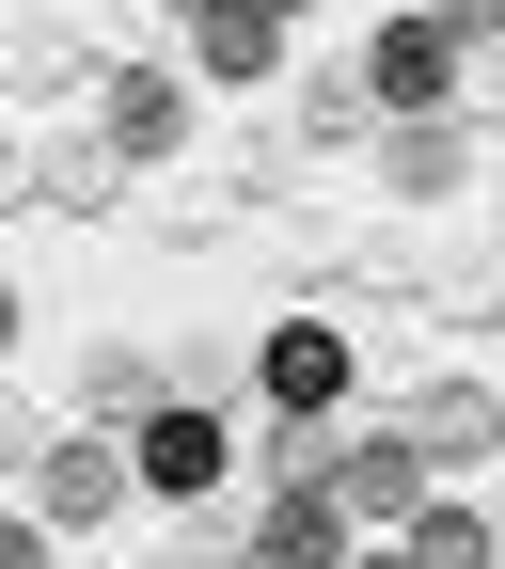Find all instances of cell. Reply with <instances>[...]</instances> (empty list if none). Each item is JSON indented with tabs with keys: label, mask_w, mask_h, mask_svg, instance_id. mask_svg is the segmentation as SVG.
Returning a JSON list of instances; mask_svg holds the SVG:
<instances>
[{
	"label": "cell",
	"mask_w": 505,
	"mask_h": 569,
	"mask_svg": "<svg viewBox=\"0 0 505 569\" xmlns=\"http://www.w3.org/2000/svg\"><path fill=\"white\" fill-rule=\"evenodd\" d=\"M443 63H458V17H395V32H380V63H364V96L426 127V96H443Z\"/></svg>",
	"instance_id": "6da1fadb"
},
{
	"label": "cell",
	"mask_w": 505,
	"mask_h": 569,
	"mask_svg": "<svg viewBox=\"0 0 505 569\" xmlns=\"http://www.w3.org/2000/svg\"><path fill=\"white\" fill-rule=\"evenodd\" d=\"M142 490H222V427H205V411H159V427H142Z\"/></svg>",
	"instance_id": "7a4b0ae2"
},
{
	"label": "cell",
	"mask_w": 505,
	"mask_h": 569,
	"mask_svg": "<svg viewBox=\"0 0 505 569\" xmlns=\"http://www.w3.org/2000/svg\"><path fill=\"white\" fill-rule=\"evenodd\" d=\"M269 396H284V411H332V396H347V348H332L316 317H301V332H269Z\"/></svg>",
	"instance_id": "3957f363"
},
{
	"label": "cell",
	"mask_w": 505,
	"mask_h": 569,
	"mask_svg": "<svg viewBox=\"0 0 505 569\" xmlns=\"http://www.w3.org/2000/svg\"><path fill=\"white\" fill-rule=\"evenodd\" d=\"M411 443H443V459H489V443H505V411H489L474 380H443V396L411 411Z\"/></svg>",
	"instance_id": "277c9868"
},
{
	"label": "cell",
	"mask_w": 505,
	"mask_h": 569,
	"mask_svg": "<svg viewBox=\"0 0 505 569\" xmlns=\"http://www.w3.org/2000/svg\"><path fill=\"white\" fill-rule=\"evenodd\" d=\"M111 490H127L111 443H63V459H48V522H111Z\"/></svg>",
	"instance_id": "5b68a950"
},
{
	"label": "cell",
	"mask_w": 505,
	"mask_h": 569,
	"mask_svg": "<svg viewBox=\"0 0 505 569\" xmlns=\"http://www.w3.org/2000/svg\"><path fill=\"white\" fill-rule=\"evenodd\" d=\"M205 63H222V80H269V63H284V17H253V0H222V17H205Z\"/></svg>",
	"instance_id": "8992f818"
},
{
	"label": "cell",
	"mask_w": 505,
	"mask_h": 569,
	"mask_svg": "<svg viewBox=\"0 0 505 569\" xmlns=\"http://www.w3.org/2000/svg\"><path fill=\"white\" fill-rule=\"evenodd\" d=\"M111 142L159 159V142H174V80H111Z\"/></svg>",
	"instance_id": "52a82bcc"
},
{
	"label": "cell",
	"mask_w": 505,
	"mask_h": 569,
	"mask_svg": "<svg viewBox=\"0 0 505 569\" xmlns=\"http://www.w3.org/2000/svg\"><path fill=\"white\" fill-rule=\"evenodd\" d=\"M411 569H489V522H474V507H426V522H411Z\"/></svg>",
	"instance_id": "ba28073f"
},
{
	"label": "cell",
	"mask_w": 505,
	"mask_h": 569,
	"mask_svg": "<svg viewBox=\"0 0 505 569\" xmlns=\"http://www.w3.org/2000/svg\"><path fill=\"white\" fill-rule=\"evenodd\" d=\"M395 190H458V127H395Z\"/></svg>",
	"instance_id": "9c48e42d"
},
{
	"label": "cell",
	"mask_w": 505,
	"mask_h": 569,
	"mask_svg": "<svg viewBox=\"0 0 505 569\" xmlns=\"http://www.w3.org/2000/svg\"><path fill=\"white\" fill-rule=\"evenodd\" d=\"M0 569H48V538H32V522H0Z\"/></svg>",
	"instance_id": "30bf717a"
},
{
	"label": "cell",
	"mask_w": 505,
	"mask_h": 569,
	"mask_svg": "<svg viewBox=\"0 0 505 569\" xmlns=\"http://www.w3.org/2000/svg\"><path fill=\"white\" fill-rule=\"evenodd\" d=\"M0 348H17V301H0Z\"/></svg>",
	"instance_id": "8fae6325"
},
{
	"label": "cell",
	"mask_w": 505,
	"mask_h": 569,
	"mask_svg": "<svg viewBox=\"0 0 505 569\" xmlns=\"http://www.w3.org/2000/svg\"><path fill=\"white\" fill-rule=\"evenodd\" d=\"M364 569H411V553H364Z\"/></svg>",
	"instance_id": "7c38bea8"
}]
</instances>
